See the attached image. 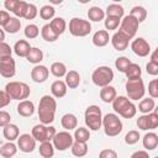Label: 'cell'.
Returning <instances> with one entry per match:
<instances>
[{"instance_id":"6da1fadb","label":"cell","mask_w":158,"mask_h":158,"mask_svg":"<svg viewBox=\"0 0 158 158\" xmlns=\"http://www.w3.org/2000/svg\"><path fill=\"white\" fill-rule=\"evenodd\" d=\"M56 110H57V101L53 96L51 95H43L40 100L37 114L41 123L43 125H51L54 121L56 116Z\"/></svg>"},{"instance_id":"7a4b0ae2","label":"cell","mask_w":158,"mask_h":158,"mask_svg":"<svg viewBox=\"0 0 158 158\" xmlns=\"http://www.w3.org/2000/svg\"><path fill=\"white\" fill-rule=\"evenodd\" d=\"M111 104H112L114 111L120 116H122L123 118H132L136 116L137 107L127 96H122V95L116 96Z\"/></svg>"},{"instance_id":"3957f363","label":"cell","mask_w":158,"mask_h":158,"mask_svg":"<svg viewBox=\"0 0 158 158\" xmlns=\"http://www.w3.org/2000/svg\"><path fill=\"white\" fill-rule=\"evenodd\" d=\"M5 91L10 96L11 100H19V101L26 100L31 94L30 86L23 81H10V83H7L5 85Z\"/></svg>"},{"instance_id":"277c9868","label":"cell","mask_w":158,"mask_h":158,"mask_svg":"<svg viewBox=\"0 0 158 158\" xmlns=\"http://www.w3.org/2000/svg\"><path fill=\"white\" fill-rule=\"evenodd\" d=\"M104 127V132L106 136L109 137H116L122 132L123 125L121 118L118 117V115L116 114H106L102 117V125Z\"/></svg>"},{"instance_id":"5b68a950","label":"cell","mask_w":158,"mask_h":158,"mask_svg":"<svg viewBox=\"0 0 158 158\" xmlns=\"http://www.w3.org/2000/svg\"><path fill=\"white\" fill-rule=\"evenodd\" d=\"M84 121L86 127L91 131H98L102 125V112L98 105H90L84 112Z\"/></svg>"},{"instance_id":"8992f818","label":"cell","mask_w":158,"mask_h":158,"mask_svg":"<svg viewBox=\"0 0 158 158\" xmlns=\"http://www.w3.org/2000/svg\"><path fill=\"white\" fill-rule=\"evenodd\" d=\"M91 80L96 86L100 88L110 85V83L114 80V70L107 65H100L93 72Z\"/></svg>"},{"instance_id":"52a82bcc","label":"cell","mask_w":158,"mask_h":158,"mask_svg":"<svg viewBox=\"0 0 158 158\" xmlns=\"http://www.w3.org/2000/svg\"><path fill=\"white\" fill-rule=\"evenodd\" d=\"M126 93H127V98L132 101L136 100H141L143 99L144 94H146V88H144V83L141 78H136V79H127L126 81Z\"/></svg>"},{"instance_id":"ba28073f","label":"cell","mask_w":158,"mask_h":158,"mask_svg":"<svg viewBox=\"0 0 158 158\" xmlns=\"http://www.w3.org/2000/svg\"><path fill=\"white\" fill-rule=\"evenodd\" d=\"M69 32L74 37H85L91 32V25L88 20L73 17L69 21Z\"/></svg>"},{"instance_id":"9c48e42d","label":"cell","mask_w":158,"mask_h":158,"mask_svg":"<svg viewBox=\"0 0 158 158\" xmlns=\"http://www.w3.org/2000/svg\"><path fill=\"white\" fill-rule=\"evenodd\" d=\"M57 133L56 127L53 126H47L43 123H38L36 126H33L32 131H31V136L35 138L36 142H51L54 137V135Z\"/></svg>"},{"instance_id":"30bf717a","label":"cell","mask_w":158,"mask_h":158,"mask_svg":"<svg viewBox=\"0 0 158 158\" xmlns=\"http://www.w3.org/2000/svg\"><path fill=\"white\" fill-rule=\"evenodd\" d=\"M74 142V138L73 136L68 132V131H60V132H57L52 139V144L54 147V149L57 151H67L68 148L72 147Z\"/></svg>"},{"instance_id":"8fae6325","label":"cell","mask_w":158,"mask_h":158,"mask_svg":"<svg viewBox=\"0 0 158 158\" xmlns=\"http://www.w3.org/2000/svg\"><path fill=\"white\" fill-rule=\"evenodd\" d=\"M138 26H139V23L132 16L127 15V16H125L121 20V22H120V30L118 31L122 32L125 36H127L130 40H132L136 36V33H137Z\"/></svg>"},{"instance_id":"7c38bea8","label":"cell","mask_w":158,"mask_h":158,"mask_svg":"<svg viewBox=\"0 0 158 158\" xmlns=\"http://www.w3.org/2000/svg\"><path fill=\"white\" fill-rule=\"evenodd\" d=\"M132 52L138 57H147L151 53V46L143 37H137L131 43Z\"/></svg>"},{"instance_id":"4fadbf2b","label":"cell","mask_w":158,"mask_h":158,"mask_svg":"<svg viewBox=\"0 0 158 158\" xmlns=\"http://www.w3.org/2000/svg\"><path fill=\"white\" fill-rule=\"evenodd\" d=\"M17 148L23 153H31L36 148V141L30 133H22L17 138Z\"/></svg>"},{"instance_id":"5bb4252c","label":"cell","mask_w":158,"mask_h":158,"mask_svg":"<svg viewBox=\"0 0 158 158\" xmlns=\"http://www.w3.org/2000/svg\"><path fill=\"white\" fill-rule=\"evenodd\" d=\"M16 74V63L12 57L4 58L0 60V75L4 78H12Z\"/></svg>"},{"instance_id":"9a60e30c","label":"cell","mask_w":158,"mask_h":158,"mask_svg":"<svg viewBox=\"0 0 158 158\" xmlns=\"http://www.w3.org/2000/svg\"><path fill=\"white\" fill-rule=\"evenodd\" d=\"M48 75H49V69L42 64L35 65L31 70V78L35 83H44L48 79Z\"/></svg>"},{"instance_id":"2e32d148","label":"cell","mask_w":158,"mask_h":158,"mask_svg":"<svg viewBox=\"0 0 158 158\" xmlns=\"http://www.w3.org/2000/svg\"><path fill=\"white\" fill-rule=\"evenodd\" d=\"M111 41V44L112 47L116 49V51H125L127 47H128V43H130V38L127 36H125L122 32L117 31L114 33V36L110 38Z\"/></svg>"},{"instance_id":"e0dca14e","label":"cell","mask_w":158,"mask_h":158,"mask_svg":"<svg viewBox=\"0 0 158 158\" xmlns=\"http://www.w3.org/2000/svg\"><path fill=\"white\" fill-rule=\"evenodd\" d=\"M16 110H17V114L20 116H22V117H30V116H32L35 114V104L32 101H30V100L26 99V100H22V101L19 102Z\"/></svg>"},{"instance_id":"ac0fdd59","label":"cell","mask_w":158,"mask_h":158,"mask_svg":"<svg viewBox=\"0 0 158 158\" xmlns=\"http://www.w3.org/2000/svg\"><path fill=\"white\" fill-rule=\"evenodd\" d=\"M60 125L65 130V131H72V130H75L78 127V118L74 114H64L60 118Z\"/></svg>"},{"instance_id":"d6986e66","label":"cell","mask_w":158,"mask_h":158,"mask_svg":"<svg viewBox=\"0 0 158 158\" xmlns=\"http://www.w3.org/2000/svg\"><path fill=\"white\" fill-rule=\"evenodd\" d=\"M93 44L96 47H105L109 41H110V36H109V31L106 30H99L94 33L93 36Z\"/></svg>"},{"instance_id":"ffe728a7","label":"cell","mask_w":158,"mask_h":158,"mask_svg":"<svg viewBox=\"0 0 158 158\" xmlns=\"http://www.w3.org/2000/svg\"><path fill=\"white\" fill-rule=\"evenodd\" d=\"M67 90H68V88H67L65 83H64L63 80H59V79L56 80V81H53L52 85H51L52 96H53V98H57V99H60V98L65 96Z\"/></svg>"},{"instance_id":"44dd1931","label":"cell","mask_w":158,"mask_h":158,"mask_svg":"<svg viewBox=\"0 0 158 158\" xmlns=\"http://www.w3.org/2000/svg\"><path fill=\"white\" fill-rule=\"evenodd\" d=\"M142 144L147 151H153L158 146V135L156 132H148L142 138Z\"/></svg>"},{"instance_id":"7402d4cb","label":"cell","mask_w":158,"mask_h":158,"mask_svg":"<svg viewBox=\"0 0 158 158\" xmlns=\"http://www.w3.org/2000/svg\"><path fill=\"white\" fill-rule=\"evenodd\" d=\"M99 95H100V99L104 102L109 104V102H112L115 100V98L117 96V93H116V89L114 86L106 85V86H104V88L100 89V94Z\"/></svg>"},{"instance_id":"603a6c76","label":"cell","mask_w":158,"mask_h":158,"mask_svg":"<svg viewBox=\"0 0 158 158\" xmlns=\"http://www.w3.org/2000/svg\"><path fill=\"white\" fill-rule=\"evenodd\" d=\"M2 135H4V137L9 142H12V141H15V139L19 138L20 130H19V127L15 123H9L5 127H2Z\"/></svg>"},{"instance_id":"cb8c5ba5","label":"cell","mask_w":158,"mask_h":158,"mask_svg":"<svg viewBox=\"0 0 158 158\" xmlns=\"http://www.w3.org/2000/svg\"><path fill=\"white\" fill-rule=\"evenodd\" d=\"M64 83H65L67 88H69V89L78 88L79 84H80V75H79V73L77 70H69V72H67Z\"/></svg>"},{"instance_id":"d4e9b609","label":"cell","mask_w":158,"mask_h":158,"mask_svg":"<svg viewBox=\"0 0 158 158\" xmlns=\"http://www.w3.org/2000/svg\"><path fill=\"white\" fill-rule=\"evenodd\" d=\"M31 48H32V47L30 46V43H28L26 40H20V41H17V42L15 43L12 51L16 53V56H19V57H25V58H26Z\"/></svg>"},{"instance_id":"484cf974","label":"cell","mask_w":158,"mask_h":158,"mask_svg":"<svg viewBox=\"0 0 158 158\" xmlns=\"http://www.w3.org/2000/svg\"><path fill=\"white\" fill-rule=\"evenodd\" d=\"M49 26L57 36H60L62 33H64V31L67 28V22L63 17H54V19L51 20Z\"/></svg>"},{"instance_id":"4316f807","label":"cell","mask_w":158,"mask_h":158,"mask_svg":"<svg viewBox=\"0 0 158 158\" xmlns=\"http://www.w3.org/2000/svg\"><path fill=\"white\" fill-rule=\"evenodd\" d=\"M123 14H125V10L118 4H110L106 7V11H105L106 17H116V19H120V20L123 17Z\"/></svg>"},{"instance_id":"83f0119b","label":"cell","mask_w":158,"mask_h":158,"mask_svg":"<svg viewBox=\"0 0 158 158\" xmlns=\"http://www.w3.org/2000/svg\"><path fill=\"white\" fill-rule=\"evenodd\" d=\"M154 107H156V101L152 98H143V99H141V101L138 104V111L142 112L143 115L152 112L154 110Z\"/></svg>"},{"instance_id":"f1b7e54d","label":"cell","mask_w":158,"mask_h":158,"mask_svg":"<svg viewBox=\"0 0 158 158\" xmlns=\"http://www.w3.org/2000/svg\"><path fill=\"white\" fill-rule=\"evenodd\" d=\"M17 146L14 142H7L0 147V156L4 158H12L17 153Z\"/></svg>"},{"instance_id":"f546056e","label":"cell","mask_w":158,"mask_h":158,"mask_svg":"<svg viewBox=\"0 0 158 158\" xmlns=\"http://www.w3.org/2000/svg\"><path fill=\"white\" fill-rule=\"evenodd\" d=\"M26 59H27L30 63L37 65V64H40V63L43 60V52H42L40 48H37V47H32V48L30 49V52H28Z\"/></svg>"},{"instance_id":"4dcf8cb0","label":"cell","mask_w":158,"mask_h":158,"mask_svg":"<svg viewBox=\"0 0 158 158\" xmlns=\"http://www.w3.org/2000/svg\"><path fill=\"white\" fill-rule=\"evenodd\" d=\"M70 149H72L73 156H75V157H78V158L85 157V156L88 154V151H89V148H88V144H86V143L75 142V141L73 142V144H72Z\"/></svg>"},{"instance_id":"1f68e13d","label":"cell","mask_w":158,"mask_h":158,"mask_svg":"<svg viewBox=\"0 0 158 158\" xmlns=\"http://www.w3.org/2000/svg\"><path fill=\"white\" fill-rule=\"evenodd\" d=\"M128 15L132 16L138 23H141V22H143V21L146 20V17H147V10H146L143 6L137 5V6H133V7L131 9V11H130Z\"/></svg>"},{"instance_id":"d6a6232c","label":"cell","mask_w":158,"mask_h":158,"mask_svg":"<svg viewBox=\"0 0 158 158\" xmlns=\"http://www.w3.org/2000/svg\"><path fill=\"white\" fill-rule=\"evenodd\" d=\"M88 17H89L90 21L99 22V21L105 19V11L99 6H91L88 10Z\"/></svg>"},{"instance_id":"836d02e7","label":"cell","mask_w":158,"mask_h":158,"mask_svg":"<svg viewBox=\"0 0 158 158\" xmlns=\"http://www.w3.org/2000/svg\"><path fill=\"white\" fill-rule=\"evenodd\" d=\"M75 142H81V143H86L90 138V131L85 127H77L74 131V136H73Z\"/></svg>"},{"instance_id":"e575fe53","label":"cell","mask_w":158,"mask_h":158,"mask_svg":"<svg viewBox=\"0 0 158 158\" xmlns=\"http://www.w3.org/2000/svg\"><path fill=\"white\" fill-rule=\"evenodd\" d=\"M20 28H21V21L15 16L14 17L11 16L10 20L7 21V23L2 27V30L7 33H16V32H19Z\"/></svg>"},{"instance_id":"d590c367","label":"cell","mask_w":158,"mask_h":158,"mask_svg":"<svg viewBox=\"0 0 158 158\" xmlns=\"http://www.w3.org/2000/svg\"><path fill=\"white\" fill-rule=\"evenodd\" d=\"M49 70H51V73H52L56 78L65 77V74H67V72H68L65 64L62 63V62H54V63H52Z\"/></svg>"},{"instance_id":"8d00e7d4","label":"cell","mask_w":158,"mask_h":158,"mask_svg":"<svg viewBox=\"0 0 158 158\" xmlns=\"http://www.w3.org/2000/svg\"><path fill=\"white\" fill-rule=\"evenodd\" d=\"M38 151H40L41 157H43V158H52L54 156V147H53L52 142H48V141L41 142Z\"/></svg>"},{"instance_id":"74e56055","label":"cell","mask_w":158,"mask_h":158,"mask_svg":"<svg viewBox=\"0 0 158 158\" xmlns=\"http://www.w3.org/2000/svg\"><path fill=\"white\" fill-rule=\"evenodd\" d=\"M41 36H42V38H43L44 41H47V42H54V41H57V38L59 37V36H57V35L53 32V30L51 28L49 23H46V25L41 28Z\"/></svg>"},{"instance_id":"f35d334b","label":"cell","mask_w":158,"mask_h":158,"mask_svg":"<svg viewBox=\"0 0 158 158\" xmlns=\"http://www.w3.org/2000/svg\"><path fill=\"white\" fill-rule=\"evenodd\" d=\"M125 74H126V78H127V79L141 78V75H142V69H141V67H139L138 64L131 63V64L128 65V68L126 69Z\"/></svg>"},{"instance_id":"ab89813d","label":"cell","mask_w":158,"mask_h":158,"mask_svg":"<svg viewBox=\"0 0 158 158\" xmlns=\"http://www.w3.org/2000/svg\"><path fill=\"white\" fill-rule=\"evenodd\" d=\"M54 14H56V10L52 5H43L40 9V17L42 20H52L54 19Z\"/></svg>"},{"instance_id":"60d3db41","label":"cell","mask_w":158,"mask_h":158,"mask_svg":"<svg viewBox=\"0 0 158 158\" xmlns=\"http://www.w3.org/2000/svg\"><path fill=\"white\" fill-rule=\"evenodd\" d=\"M23 33H25V37H27L28 40H33V38L38 37V35H40V28H38V26L35 25V23H28V25L25 27Z\"/></svg>"},{"instance_id":"b9f144b4","label":"cell","mask_w":158,"mask_h":158,"mask_svg":"<svg viewBox=\"0 0 158 158\" xmlns=\"http://www.w3.org/2000/svg\"><path fill=\"white\" fill-rule=\"evenodd\" d=\"M132 62L127 58V57H118L116 60H115V67H116V69L118 70V72H121V73H125L126 72V69L128 68V65L131 64Z\"/></svg>"},{"instance_id":"7bdbcfd3","label":"cell","mask_w":158,"mask_h":158,"mask_svg":"<svg viewBox=\"0 0 158 158\" xmlns=\"http://www.w3.org/2000/svg\"><path fill=\"white\" fill-rule=\"evenodd\" d=\"M139 138H141L139 132L136 131V130H131V131H128V132L126 133V136H125V142H126V144L132 146V144H136V143L139 141Z\"/></svg>"},{"instance_id":"ee69618b","label":"cell","mask_w":158,"mask_h":158,"mask_svg":"<svg viewBox=\"0 0 158 158\" xmlns=\"http://www.w3.org/2000/svg\"><path fill=\"white\" fill-rule=\"evenodd\" d=\"M147 120H148V131L156 130L158 127V114L156 111L147 114Z\"/></svg>"},{"instance_id":"f6af8a7d","label":"cell","mask_w":158,"mask_h":158,"mask_svg":"<svg viewBox=\"0 0 158 158\" xmlns=\"http://www.w3.org/2000/svg\"><path fill=\"white\" fill-rule=\"evenodd\" d=\"M120 22H121L120 19H116V17H106L105 21H104V25H105V28L106 30L112 31V30H116L120 26Z\"/></svg>"},{"instance_id":"bcb514c9","label":"cell","mask_w":158,"mask_h":158,"mask_svg":"<svg viewBox=\"0 0 158 158\" xmlns=\"http://www.w3.org/2000/svg\"><path fill=\"white\" fill-rule=\"evenodd\" d=\"M38 14V10L36 7L35 4H28L27 2V7H26V12H25V19L26 20H33Z\"/></svg>"},{"instance_id":"7dc6e473","label":"cell","mask_w":158,"mask_h":158,"mask_svg":"<svg viewBox=\"0 0 158 158\" xmlns=\"http://www.w3.org/2000/svg\"><path fill=\"white\" fill-rule=\"evenodd\" d=\"M148 94L152 99L158 98V79H152L148 83Z\"/></svg>"},{"instance_id":"c3c4849f","label":"cell","mask_w":158,"mask_h":158,"mask_svg":"<svg viewBox=\"0 0 158 158\" xmlns=\"http://www.w3.org/2000/svg\"><path fill=\"white\" fill-rule=\"evenodd\" d=\"M26 7H27V2L26 1H22V0H19V4L16 6V9L14 10V15L15 17H23L25 16V12H26Z\"/></svg>"},{"instance_id":"681fc988","label":"cell","mask_w":158,"mask_h":158,"mask_svg":"<svg viewBox=\"0 0 158 158\" xmlns=\"http://www.w3.org/2000/svg\"><path fill=\"white\" fill-rule=\"evenodd\" d=\"M12 54V48L10 47V44L1 42L0 43V60L4 58H9Z\"/></svg>"},{"instance_id":"f907efd6","label":"cell","mask_w":158,"mask_h":158,"mask_svg":"<svg viewBox=\"0 0 158 158\" xmlns=\"http://www.w3.org/2000/svg\"><path fill=\"white\" fill-rule=\"evenodd\" d=\"M136 123H137V127H138L139 130H142V131H148V120H147V114H146V115H141V116L137 118Z\"/></svg>"},{"instance_id":"816d5d0a","label":"cell","mask_w":158,"mask_h":158,"mask_svg":"<svg viewBox=\"0 0 158 158\" xmlns=\"http://www.w3.org/2000/svg\"><path fill=\"white\" fill-rule=\"evenodd\" d=\"M11 123V116L7 111L0 110V127H5L6 125Z\"/></svg>"},{"instance_id":"f5cc1de1","label":"cell","mask_w":158,"mask_h":158,"mask_svg":"<svg viewBox=\"0 0 158 158\" xmlns=\"http://www.w3.org/2000/svg\"><path fill=\"white\" fill-rule=\"evenodd\" d=\"M99 158H118V157H117L116 151L110 149V148H106V149H102L99 153Z\"/></svg>"},{"instance_id":"db71d44e","label":"cell","mask_w":158,"mask_h":158,"mask_svg":"<svg viewBox=\"0 0 158 158\" xmlns=\"http://www.w3.org/2000/svg\"><path fill=\"white\" fill-rule=\"evenodd\" d=\"M10 96L6 94L5 90H0V109L2 107H6L9 104H10Z\"/></svg>"},{"instance_id":"11a10c76","label":"cell","mask_w":158,"mask_h":158,"mask_svg":"<svg viewBox=\"0 0 158 158\" xmlns=\"http://www.w3.org/2000/svg\"><path fill=\"white\" fill-rule=\"evenodd\" d=\"M146 70H147V73H148L149 75L156 77V75H158V64L152 63V62H148V63L146 64Z\"/></svg>"},{"instance_id":"9f6ffc18","label":"cell","mask_w":158,"mask_h":158,"mask_svg":"<svg viewBox=\"0 0 158 158\" xmlns=\"http://www.w3.org/2000/svg\"><path fill=\"white\" fill-rule=\"evenodd\" d=\"M10 14L7 12V11H5V10H0V27H4L6 23H7V21L10 20Z\"/></svg>"},{"instance_id":"6f0895ef","label":"cell","mask_w":158,"mask_h":158,"mask_svg":"<svg viewBox=\"0 0 158 158\" xmlns=\"http://www.w3.org/2000/svg\"><path fill=\"white\" fill-rule=\"evenodd\" d=\"M17 4H19V0H6V1L4 2V6H5V9H6L7 11L14 12V10H15L16 6H17Z\"/></svg>"},{"instance_id":"680465c9","label":"cell","mask_w":158,"mask_h":158,"mask_svg":"<svg viewBox=\"0 0 158 158\" xmlns=\"http://www.w3.org/2000/svg\"><path fill=\"white\" fill-rule=\"evenodd\" d=\"M131 158H149V154L147 151H136L131 154Z\"/></svg>"},{"instance_id":"91938a15","label":"cell","mask_w":158,"mask_h":158,"mask_svg":"<svg viewBox=\"0 0 158 158\" xmlns=\"http://www.w3.org/2000/svg\"><path fill=\"white\" fill-rule=\"evenodd\" d=\"M149 62L158 64V49H154V51L152 52V54H151V60H149Z\"/></svg>"},{"instance_id":"94428289","label":"cell","mask_w":158,"mask_h":158,"mask_svg":"<svg viewBox=\"0 0 158 158\" xmlns=\"http://www.w3.org/2000/svg\"><path fill=\"white\" fill-rule=\"evenodd\" d=\"M4 40H5V31L0 27V43L4 42Z\"/></svg>"},{"instance_id":"6125c7cd","label":"cell","mask_w":158,"mask_h":158,"mask_svg":"<svg viewBox=\"0 0 158 158\" xmlns=\"http://www.w3.org/2000/svg\"><path fill=\"white\" fill-rule=\"evenodd\" d=\"M154 158H158V157H154Z\"/></svg>"}]
</instances>
